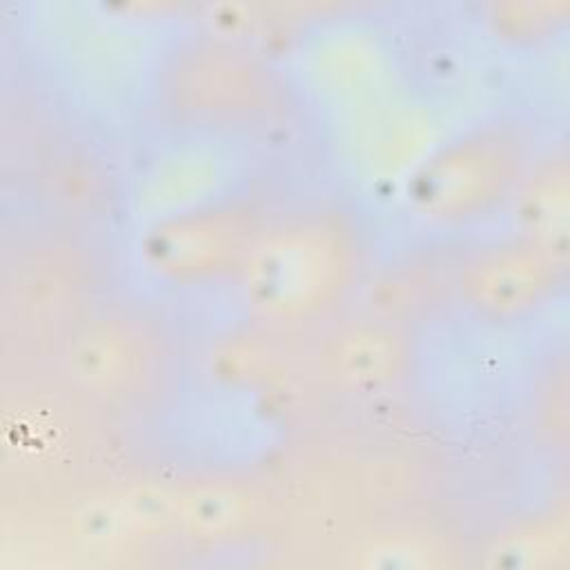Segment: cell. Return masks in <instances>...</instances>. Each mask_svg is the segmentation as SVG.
<instances>
[{
	"label": "cell",
	"mask_w": 570,
	"mask_h": 570,
	"mask_svg": "<svg viewBox=\"0 0 570 570\" xmlns=\"http://www.w3.org/2000/svg\"><path fill=\"white\" fill-rule=\"evenodd\" d=\"M568 11V0H501L490 2L485 20L501 40L537 45L566 22Z\"/></svg>",
	"instance_id": "obj_10"
},
{
	"label": "cell",
	"mask_w": 570,
	"mask_h": 570,
	"mask_svg": "<svg viewBox=\"0 0 570 570\" xmlns=\"http://www.w3.org/2000/svg\"><path fill=\"white\" fill-rule=\"evenodd\" d=\"M539 149L528 118L512 111L481 116L416 160L405 178V203L434 227L479 223L510 205Z\"/></svg>",
	"instance_id": "obj_3"
},
{
	"label": "cell",
	"mask_w": 570,
	"mask_h": 570,
	"mask_svg": "<svg viewBox=\"0 0 570 570\" xmlns=\"http://www.w3.org/2000/svg\"><path fill=\"white\" fill-rule=\"evenodd\" d=\"M267 216L247 194H223L169 209L140 232V263L154 278L176 287L234 281Z\"/></svg>",
	"instance_id": "obj_4"
},
{
	"label": "cell",
	"mask_w": 570,
	"mask_h": 570,
	"mask_svg": "<svg viewBox=\"0 0 570 570\" xmlns=\"http://www.w3.org/2000/svg\"><path fill=\"white\" fill-rule=\"evenodd\" d=\"M410 343L403 325L365 312L338 323L318 347V367L336 387L376 392L394 385L407 370Z\"/></svg>",
	"instance_id": "obj_7"
},
{
	"label": "cell",
	"mask_w": 570,
	"mask_h": 570,
	"mask_svg": "<svg viewBox=\"0 0 570 570\" xmlns=\"http://www.w3.org/2000/svg\"><path fill=\"white\" fill-rule=\"evenodd\" d=\"M570 272V236L512 229L454 256L452 301L488 323L521 321L550 303Z\"/></svg>",
	"instance_id": "obj_5"
},
{
	"label": "cell",
	"mask_w": 570,
	"mask_h": 570,
	"mask_svg": "<svg viewBox=\"0 0 570 570\" xmlns=\"http://www.w3.org/2000/svg\"><path fill=\"white\" fill-rule=\"evenodd\" d=\"M151 85L160 116L198 134H261L294 111V91L281 67L252 40L227 31L174 40Z\"/></svg>",
	"instance_id": "obj_2"
},
{
	"label": "cell",
	"mask_w": 570,
	"mask_h": 570,
	"mask_svg": "<svg viewBox=\"0 0 570 570\" xmlns=\"http://www.w3.org/2000/svg\"><path fill=\"white\" fill-rule=\"evenodd\" d=\"M67 363L87 392L125 401L156 381L165 350L149 321L122 312H96L69 334Z\"/></svg>",
	"instance_id": "obj_6"
},
{
	"label": "cell",
	"mask_w": 570,
	"mask_h": 570,
	"mask_svg": "<svg viewBox=\"0 0 570 570\" xmlns=\"http://www.w3.org/2000/svg\"><path fill=\"white\" fill-rule=\"evenodd\" d=\"M367 240L356 218L330 203H303L263 223L234 278L247 314L269 330L330 321L365 281Z\"/></svg>",
	"instance_id": "obj_1"
},
{
	"label": "cell",
	"mask_w": 570,
	"mask_h": 570,
	"mask_svg": "<svg viewBox=\"0 0 570 570\" xmlns=\"http://www.w3.org/2000/svg\"><path fill=\"white\" fill-rule=\"evenodd\" d=\"M456 256V254H454ZM454 256L412 252L376 272L365 283V312L383 321L407 325L452 298Z\"/></svg>",
	"instance_id": "obj_8"
},
{
	"label": "cell",
	"mask_w": 570,
	"mask_h": 570,
	"mask_svg": "<svg viewBox=\"0 0 570 570\" xmlns=\"http://www.w3.org/2000/svg\"><path fill=\"white\" fill-rule=\"evenodd\" d=\"M508 207L517 232L568 236L570 154L566 142L539 149Z\"/></svg>",
	"instance_id": "obj_9"
}]
</instances>
